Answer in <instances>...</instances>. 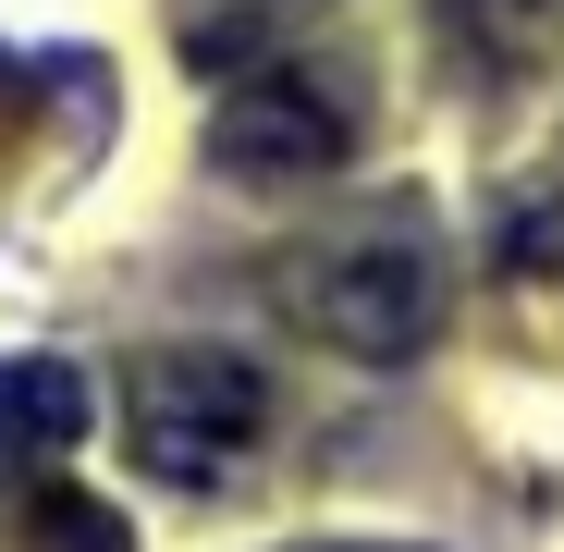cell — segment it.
Here are the masks:
<instances>
[{"mask_svg": "<svg viewBox=\"0 0 564 552\" xmlns=\"http://www.w3.org/2000/svg\"><path fill=\"white\" fill-rule=\"evenodd\" d=\"M270 283H282V307H295L319 344H344V356H417L430 320H442V270H430V246L393 234V221L307 234Z\"/></svg>", "mask_w": 564, "mask_h": 552, "instance_id": "cell-2", "label": "cell"}, {"mask_svg": "<svg viewBox=\"0 0 564 552\" xmlns=\"http://www.w3.org/2000/svg\"><path fill=\"white\" fill-rule=\"evenodd\" d=\"M13 552H135V540H123V516H111L99 491L37 479V491H25V516H13Z\"/></svg>", "mask_w": 564, "mask_h": 552, "instance_id": "cell-4", "label": "cell"}, {"mask_svg": "<svg viewBox=\"0 0 564 552\" xmlns=\"http://www.w3.org/2000/svg\"><path fill=\"white\" fill-rule=\"evenodd\" d=\"M344 148H356V99L319 62H258V74H234V99L209 111V160L234 184H270V197L344 172Z\"/></svg>", "mask_w": 564, "mask_h": 552, "instance_id": "cell-3", "label": "cell"}, {"mask_svg": "<svg viewBox=\"0 0 564 552\" xmlns=\"http://www.w3.org/2000/svg\"><path fill=\"white\" fill-rule=\"evenodd\" d=\"M442 13H454V37H466V50H491V62H528V50L564 25V0H442Z\"/></svg>", "mask_w": 564, "mask_h": 552, "instance_id": "cell-5", "label": "cell"}, {"mask_svg": "<svg viewBox=\"0 0 564 552\" xmlns=\"http://www.w3.org/2000/svg\"><path fill=\"white\" fill-rule=\"evenodd\" d=\"M307 552H393V540H307Z\"/></svg>", "mask_w": 564, "mask_h": 552, "instance_id": "cell-6", "label": "cell"}, {"mask_svg": "<svg viewBox=\"0 0 564 552\" xmlns=\"http://www.w3.org/2000/svg\"><path fill=\"white\" fill-rule=\"evenodd\" d=\"M270 442V381L221 344H148L123 368V454L172 491H209L234 479L246 454Z\"/></svg>", "mask_w": 564, "mask_h": 552, "instance_id": "cell-1", "label": "cell"}, {"mask_svg": "<svg viewBox=\"0 0 564 552\" xmlns=\"http://www.w3.org/2000/svg\"><path fill=\"white\" fill-rule=\"evenodd\" d=\"M295 13H307V0H295Z\"/></svg>", "mask_w": 564, "mask_h": 552, "instance_id": "cell-7", "label": "cell"}]
</instances>
